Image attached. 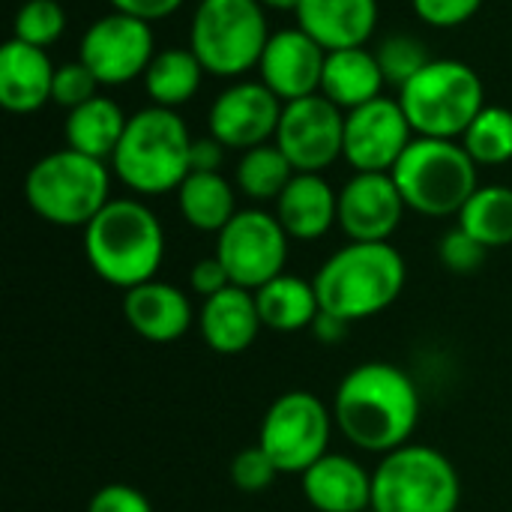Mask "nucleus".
Wrapping results in <instances>:
<instances>
[{"mask_svg": "<svg viewBox=\"0 0 512 512\" xmlns=\"http://www.w3.org/2000/svg\"><path fill=\"white\" fill-rule=\"evenodd\" d=\"M408 267L393 243H348L315 273L321 309L354 324L381 315L405 291Z\"/></svg>", "mask_w": 512, "mask_h": 512, "instance_id": "obj_3", "label": "nucleus"}, {"mask_svg": "<svg viewBox=\"0 0 512 512\" xmlns=\"http://www.w3.org/2000/svg\"><path fill=\"white\" fill-rule=\"evenodd\" d=\"M192 141L174 108L150 105L129 117L111 162L120 183L135 195H165L192 174Z\"/></svg>", "mask_w": 512, "mask_h": 512, "instance_id": "obj_4", "label": "nucleus"}, {"mask_svg": "<svg viewBox=\"0 0 512 512\" xmlns=\"http://www.w3.org/2000/svg\"><path fill=\"white\" fill-rule=\"evenodd\" d=\"M114 6V12H123V15H132V18H141V21H159V18H168L174 15L186 0H108Z\"/></svg>", "mask_w": 512, "mask_h": 512, "instance_id": "obj_40", "label": "nucleus"}, {"mask_svg": "<svg viewBox=\"0 0 512 512\" xmlns=\"http://www.w3.org/2000/svg\"><path fill=\"white\" fill-rule=\"evenodd\" d=\"M348 327H351L348 321H342V318H336V315H330V312L321 309V315L315 318V324L309 330H312V336L321 345H336V342H342L348 336Z\"/></svg>", "mask_w": 512, "mask_h": 512, "instance_id": "obj_42", "label": "nucleus"}, {"mask_svg": "<svg viewBox=\"0 0 512 512\" xmlns=\"http://www.w3.org/2000/svg\"><path fill=\"white\" fill-rule=\"evenodd\" d=\"M324 63L327 51L303 27H291L270 36L258 72L282 102H297L321 93Z\"/></svg>", "mask_w": 512, "mask_h": 512, "instance_id": "obj_17", "label": "nucleus"}, {"mask_svg": "<svg viewBox=\"0 0 512 512\" xmlns=\"http://www.w3.org/2000/svg\"><path fill=\"white\" fill-rule=\"evenodd\" d=\"M483 0H414V12L432 27H459L477 15Z\"/></svg>", "mask_w": 512, "mask_h": 512, "instance_id": "obj_37", "label": "nucleus"}, {"mask_svg": "<svg viewBox=\"0 0 512 512\" xmlns=\"http://www.w3.org/2000/svg\"><path fill=\"white\" fill-rule=\"evenodd\" d=\"M459 228H465L486 249H501L512 243V189L510 186H480L459 213Z\"/></svg>", "mask_w": 512, "mask_h": 512, "instance_id": "obj_29", "label": "nucleus"}, {"mask_svg": "<svg viewBox=\"0 0 512 512\" xmlns=\"http://www.w3.org/2000/svg\"><path fill=\"white\" fill-rule=\"evenodd\" d=\"M285 102L264 81H240L222 90L210 108V135L228 150H252L276 138Z\"/></svg>", "mask_w": 512, "mask_h": 512, "instance_id": "obj_15", "label": "nucleus"}, {"mask_svg": "<svg viewBox=\"0 0 512 512\" xmlns=\"http://www.w3.org/2000/svg\"><path fill=\"white\" fill-rule=\"evenodd\" d=\"M84 255L102 282L123 291L144 285L165 258L162 222L144 201L111 198L84 228Z\"/></svg>", "mask_w": 512, "mask_h": 512, "instance_id": "obj_2", "label": "nucleus"}, {"mask_svg": "<svg viewBox=\"0 0 512 512\" xmlns=\"http://www.w3.org/2000/svg\"><path fill=\"white\" fill-rule=\"evenodd\" d=\"M264 9H294L297 12V6L303 3V0H258Z\"/></svg>", "mask_w": 512, "mask_h": 512, "instance_id": "obj_43", "label": "nucleus"}, {"mask_svg": "<svg viewBox=\"0 0 512 512\" xmlns=\"http://www.w3.org/2000/svg\"><path fill=\"white\" fill-rule=\"evenodd\" d=\"M405 210L393 174H354L339 192V225L354 243H390Z\"/></svg>", "mask_w": 512, "mask_h": 512, "instance_id": "obj_16", "label": "nucleus"}, {"mask_svg": "<svg viewBox=\"0 0 512 512\" xmlns=\"http://www.w3.org/2000/svg\"><path fill=\"white\" fill-rule=\"evenodd\" d=\"M153 30L147 21L111 12L99 21H93L78 48V60L96 75L99 84H129L147 72L153 63Z\"/></svg>", "mask_w": 512, "mask_h": 512, "instance_id": "obj_13", "label": "nucleus"}, {"mask_svg": "<svg viewBox=\"0 0 512 512\" xmlns=\"http://www.w3.org/2000/svg\"><path fill=\"white\" fill-rule=\"evenodd\" d=\"M261 312L255 303V291L228 285L225 291L204 300L198 312V330L210 351L222 357L243 354L261 333Z\"/></svg>", "mask_w": 512, "mask_h": 512, "instance_id": "obj_19", "label": "nucleus"}, {"mask_svg": "<svg viewBox=\"0 0 512 512\" xmlns=\"http://www.w3.org/2000/svg\"><path fill=\"white\" fill-rule=\"evenodd\" d=\"M129 117L123 114V108L108 99V96H93L90 102L78 105L69 111L63 135H66V147L78 150L84 156L93 159H114L120 138L126 132Z\"/></svg>", "mask_w": 512, "mask_h": 512, "instance_id": "obj_26", "label": "nucleus"}, {"mask_svg": "<svg viewBox=\"0 0 512 512\" xmlns=\"http://www.w3.org/2000/svg\"><path fill=\"white\" fill-rule=\"evenodd\" d=\"M126 324L147 342L168 345L189 333L192 327V300L177 285L150 279L135 285L123 297Z\"/></svg>", "mask_w": 512, "mask_h": 512, "instance_id": "obj_18", "label": "nucleus"}, {"mask_svg": "<svg viewBox=\"0 0 512 512\" xmlns=\"http://www.w3.org/2000/svg\"><path fill=\"white\" fill-rule=\"evenodd\" d=\"M204 66L192 54V48H165L156 51L153 63L144 72V87L159 108H180L186 105L201 87Z\"/></svg>", "mask_w": 512, "mask_h": 512, "instance_id": "obj_28", "label": "nucleus"}, {"mask_svg": "<svg viewBox=\"0 0 512 512\" xmlns=\"http://www.w3.org/2000/svg\"><path fill=\"white\" fill-rule=\"evenodd\" d=\"M288 234L276 213L237 210V216L216 234V258L231 276V285L258 291L285 273Z\"/></svg>", "mask_w": 512, "mask_h": 512, "instance_id": "obj_11", "label": "nucleus"}, {"mask_svg": "<svg viewBox=\"0 0 512 512\" xmlns=\"http://www.w3.org/2000/svg\"><path fill=\"white\" fill-rule=\"evenodd\" d=\"M87 512H153V507L138 489L126 483H108L96 489V495L87 504Z\"/></svg>", "mask_w": 512, "mask_h": 512, "instance_id": "obj_38", "label": "nucleus"}, {"mask_svg": "<svg viewBox=\"0 0 512 512\" xmlns=\"http://www.w3.org/2000/svg\"><path fill=\"white\" fill-rule=\"evenodd\" d=\"M462 147L477 165H504L512 159V111L486 105L462 135Z\"/></svg>", "mask_w": 512, "mask_h": 512, "instance_id": "obj_31", "label": "nucleus"}, {"mask_svg": "<svg viewBox=\"0 0 512 512\" xmlns=\"http://www.w3.org/2000/svg\"><path fill=\"white\" fill-rule=\"evenodd\" d=\"M12 30L15 39L48 51L66 30V12L57 0H27L15 15Z\"/></svg>", "mask_w": 512, "mask_h": 512, "instance_id": "obj_33", "label": "nucleus"}, {"mask_svg": "<svg viewBox=\"0 0 512 512\" xmlns=\"http://www.w3.org/2000/svg\"><path fill=\"white\" fill-rule=\"evenodd\" d=\"M111 174L102 159L78 150H57L42 156L24 177V198L30 210L60 228H87L111 201Z\"/></svg>", "mask_w": 512, "mask_h": 512, "instance_id": "obj_6", "label": "nucleus"}, {"mask_svg": "<svg viewBox=\"0 0 512 512\" xmlns=\"http://www.w3.org/2000/svg\"><path fill=\"white\" fill-rule=\"evenodd\" d=\"M225 144L216 141L213 135H204V138H195L192 141V153H189V165L192 171H219L222 159H225Z\"/></svg>", "mask_w": 512, "mask_h": 512, "instance_id": "obj_41", "label": "nucleus"}, {"mask_svg": "<svg viewBox=\"0 0 512 512\" xmlns=\"http://www.w3.org/2000/svg\"><path fill=\"white\" fill-rule=\"evenodd\" d=\"M96 87H99V81H96V75L81 63V60H72V63H63V66H57V72H54V90H51V99L57 102V105H63V108H78V105H84V102H90L93 96H99L96 93Z\"/></svg>", "mask_w": 512, "mask_h": 512, "instance_id": "obj_36", "label": "nucleus"}, {"mask_svg": "<svg viewBox=\"0 0 512 512\" xmlns=\"http://www.w3.org/2000/svg\"><path fill=\"white\" fill-rule=\"evenodd\" d=\"M54 72L45 48L9 39L0 48V105L12 114L39 111L54 90Z\"/></svg>", "mask_w": 512, "mask_h": 512, "instance_id": "obj_21", "label": "nucleus"}, {"mask_svg": "<svg viewBox=\"0 0 512 512\" xmlns=\"http://www.w3.org/2000/svg\"><path fill=\"white\" fill-rule=\"evenodd\" d=\"M486 246L480 240H474L465 228H453L441 237V246H438V255H441V264L456 273V276H471L477 273L483 264H486Z\"/></svg>", "mask_w": 512, "mask_h": 512, "instance_id": "obj_35", "label": "nucleus"}, {"mask_svg": "<svg viewBox=\"0 0 512 512\" xmlns=\"http://www.w3.org/2000/svg\"><path fill=\"white\" fill-rule=\"evenodd\" d=\"M303 498L318 512L372 510V474L345 453H327L300 474Z\"/></svg>", "mask_w": 512, "mask_h": 512, "instance_id": "obj_20", "label": "nucleus"}, {"mask_svg": "<svg viewBox=\"0 0 512 512\" xmlns=\"http://www.w3.org/2000/svg\"><path fill=\"white\" fill-rule=\"evenodd\" d=\"M276 147L297 174L327 171L345 150V114L324 93L285 102L276 129Z\"/></svg>", "mask_w": 512, "mask_h": 512, "instance_id": "obj_12", "label": "nucleus"}, {"mask_svg": "<svg viewBox=\"0 0 512 512\" xmlns=\"http://www.w3.org/2000/svg\"><path fill=\"white\" fill-rule=\"evenodd\" d=\"M378 24V0H303L297 27H303L324 51L360 48Z\"/></svg>", "mask_w": 512, "mask_h": 512, "instance_id": "obj_22", "label": "nucleus"}, {"mask_svg": "<svg viewBox=\"0 0 512 512\" xmlns=\"http://www.w3.org/2000/svg\"><path fill=\"white\" fill-rule=\"evenodd\" d=\"M411 141L414 129L399 99L378 96L345 114L342 156L357 174H390Z\"/></svg>", "mask_w": 512, "mask_h": 512, "instance_id": "obj_14", "label": "nucleus"}, {"mask_svg": "<svg viewBox=\"0 0 512 512\" xmlns=\"http://www.w3.org/2000/svg\"><path fill=\"white\" fill-rule=\"evenodd\" d=\"M228 285H231V276H228V270L222 267V261H219L216 255H213V258H201V261L189 270V288H192L201 300H207V297L225 291Z\"/></svg>", "mask_w": 512, "mask_h": 512, "instance_id": "obj_39", "label": "nucleus"}, {"mask_svg": "<svg viewBox=\"0 0 512 512\" xmlns=\"http://www.w3.org/2000/svg\"><path fill=\"white\" fill-rule=\"evenodd\" d=\"M462 480L435 447L405 444L372 471V512H456Z\"/></svg>", "mask_w": 512, "mask_h": 512, "instance_id": "obj_7", "label": "nucleus"}, {"mask_svg": "<svg viewBox=\"0 0 512 512\" xmlns=\"http://www.w3.org/2000/svg\"><path fill=\"white\" fill-rule=\"evenodd\" d=\"M384 72L378 66L375 51L360 48H342V51H327L324 63V78H321V93L339 105V108H360L372 99L381 96L384 90Z\"/></svg>", "mask_w": 512, "mask_h": 512, "instance_id": "obj_24", "label": "nucleus"}, {"mask_svg": "<svg viewBox=\"0 0 512 512\" xmlns=\"http://www.w3.org/2000/svg\"><path fill=\"white\" fill-rule=\"evenodd\" d=\"M294 174H297L294 165L273 141L243 153L237 165V186L252 201H279V195L285 192Z\"/></svg>", "mask_w": 512, "mask_h": 512, "instance_id": "obj_30", "label": "nucleus"}, {"mask_svg": "<svg viewBox=\"0 0 512 512\" xmlns=\"http://www.w3.org/2000/svg\"><path fill=\"white\" fill-rule=\"evenodd\" d=\"M408 210L432 219L459 216L477 186V162L447 138H414L390 171Z\"/></svg>", "mask_w": 512, "mask_h": 512, "instance_id": "obj_5", "label": "nucleus"}, {"mask_svg": "<svg viewBox=\"0 0 512 512\" xmlns=\"http://www.w3.org/2000/svg\"><path fill=\"white\" fill-rule=\"evenodd\" d=\"M420 393L414 378L393 363H360L336 390L333 420L336 429L357 450L393 453L411 444L420 423Z\"/></svg>", "mask_w": 512, "mask_h": 512, "instance_id": "obj_1", "label": "nucleus"}, {"mask_svg": "<svg viewBox=\"0 0 512 512\" xmlns=\"http://www.w3.org/2000/svg\"><path fill=\"white\" fill-rule=\"evenodd\" d=\"M276 219L291 240H321L339 222V195L321 174H294L276 201Z\"/></svg>", "mask_w": 512, "mask_h": 512, "instance_id": "obj_23", "label": "nucleus"}, {"mask_svg": "<svg viewBox=\"0 0 512 512\" xmlns=\"http://www.w3.org/2000/svg\"><path fill=\"white\" fill-rule=\"evenodd\" d=\"M228 474H231L234 489H240L246 495H261V492H267L276 483L279 468L273 465V459L261 447H249V450H240L231 459Z\"/></svg>", "mask_w": 512, "mask_h": 512, "instance_id": "obj_34", "label": "nucleus"}, {"mask_svg": "<svg viewBox=\"0 0 512 512\" xmlns=\"http://www.w3.org/2000/svg\"><path fill=\"white\" fill-rule=\"evenodd\" d=\"M375 57H378L381 72H384V81L393 84V87H399V90L432 63L423 39H417L411 33H393V36H387L378 45Z\"/></svg>", "mask_w": 512, "mask_h": 512, "instance_id": "obj_32", "label": "nucleus"}, {"mask_svg": "<svg viewBox=\"0 0 512 512\" xmlns=\"http://www.w3.org/2000/svg\"><path fill=\"white\" fill-rule=\"evenodd\" d=\"M399 105L420 138L456 141L486 108V87L468 63L432 60L399 90Z\"/></svg>", "mask_w": 512, "mask_h": 512, "instance_id": "obj_8", "label": "nucleus"}, {"mask_svg": "<svg viewBox=\"0 0 512 512\" xmlns=\"http://www.w3.org/2000/svg\"><path fill=\"white\" fill-rule=\"evenodd\" d=\"M177 207L195 231L219 234L237 216V195L219 171H192L177 189Z\"/></svg>", "mask_w": 512, "mask_h": 512, "instance_id": "obj_27", "label": "nucleus"}, {"mask_svg": "<svg viewBox=\"0 0 512 512\" xmlns=\"http://www.w3.org/2000/svg\"><path fill=\"white\" fill-rule=\"evenodd\" d=\"M255 303L261 312V324L276 333H300L315 324L321 315V300L315 282L282 273L255 291Z\"/></svg>", "mask_w": 512, "mask_h": 512, "instance_id": "obj_25", "label": "nucleus"}, {"mask_svg": "<svg viewBox=\"0 0 512 512\" xmlns=\"http://www.w3.org/2000/svg\"><path fill=\"white\" fill-rule=\"evenodd\" d=\"M333 426V411L318 396L291 390L267 408L258 447L273 459L279 474H306L330 453Z\"/></svg>", "mask_w": 512, "mask_h": 512, "instance_id": "obj_10", "label": "nucleus"}, {"mask_svg": "<svg viewBox=\"0 0 512 512\" xmlns=\"http://www.w3.org/2000/svg\"><path fill=\"white\" fill-rule=\"evenodd\" d=\"M270 36L258 0H201L189 30V48L204 72L237 78L261 63Z\"/></svg>", "mask_w": 512, "mask_h": 512, "instance_id": "obj_9", "label": "nucleus"}]
</instances>
